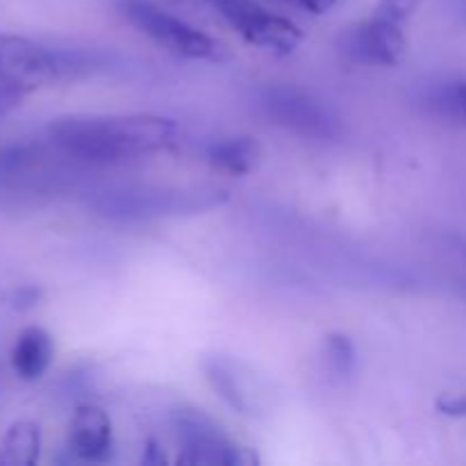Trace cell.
<instances>
[{"label":"cell","instance_id":"6da1fadb","mask_svg":"<svg viewBox=\"0 0 466 466\" xmlns=\"http://www.w3.org/2000/svg\"><path fill=\"white\" fill-rule=\"evenodd\" d=\"M177 123L155 114L59 116L48 126V144L77 164H121L173 146Z\"/></svg>","mask_w":466,"mask_h":466},{"label":"cell","instance_id":"4fadbf2b","mask_svg":"<svg viewBox=\"0 0 466 466\" xmlns=\"http://www.w3.org/2000/svg\"><path fill=\"white\" fill-rule=\"evenodd\" d=\"M259 157H262V146L253 137H232L208 148V162L228 176H246L258 167Z\"/></svg>","mask_w":466,"mask_h":466},{"label":"cell","instance_id":"ac0fdd59","mask_svg":"<svg viewBox=\"0 0 466 466\" xmlns=\"http://www.w3.org/2000/svg\"><path fill=\"white\" fill-rule=\"evenodd\" d=\"M267 3L280 5V7L299 9V12L312 14V16H323L337 5V0H267Z\"/></svg>","mask_w":466,"mask_h":466},{"label":"cell","instance_id":"277c9868","mask_svg":"<svg viewBox=\"0 0 466 466\" xmlns=\"http://www.w3.org/2000/svg\"><path fill=\"white\" fill-rule=\"evenodd\" d=\"M180 455L177 464L189 466H255L258 453L239 446L223 432V428L203 410H177L173 414Z\"/></svg>","mask_w":466,"mask_h":466},{"label":"cell","instance_id":"30bf717a","mask_svg":"<svg viewBox=\"0 0 466 466\" xmlns=\"http://www.w3.org/2000/svg\"><path fill=\"white\" fill-rule=\"evenodd\" d=\"M53 146V144H50ZM66 155L55 148V155L39 144H12L0 148V194H39L50 189L64 176L59 159Z\"/></svg>","mask_w":466,"mask_h":466},{"label":"cell","instance_id":"d6986e66","mask_svg":"<svg viewBox=\"0 0 466 466\" xmlns=\"http://www.w3.org/2000/svg\"><path fill=\"white\" fill-rule=\"evenodd\" d=\"M435 408L444 417L462 419L466 417V394H441L435 400Z\"/></svg>","mask_w":466,"mask_h":466},{"label":"cell","instance_id":"ffe728a7","mask_svg":"<svg viewBox=\"0 0 466 466\" xmlns=\"http://www.w3.org/2000/svg\"><path fill=\"white\" fill-rule=\"evenodd\" d=\"M23 96H25L23 91H18V89H14V86H7L0 82V118H5L7 114H12L14 109L21 105Z\"/></svg>","mask_w":466,"mask_h":466},{"label":"cell","instance_id":"8fae6325","mask_svg":"<svg viewBox=\"0 0 466 466\" xmlns=\"http://www.w3.org/2000/svg\"><path fill=\"white\" fill-rule=\"evenodd\" d=\"M68 453L80 462H107L112 455V419L98 405H80L73 412L66 437Z\"/></svg>","mask_w":466,"mask_h":466},{"label":"cell","instance_id":"2e32d148","mask_svg":"<svg viewBox=\"0 0 466 466\" xmlns=\"http://www.w3.org/2000/svg\"><path fill=\"white\" fill-rule=\"evenodd\" d=\"M323 360H326L328 373L337 380H346L358 369V350L344 332H330L323 339Z\"/></svg>","mask_w":466,"mask_h":466},{"label":"cell","instance_id":"ba28073f","mask_svg":"<svg viewBox=\"0 0 466 466\" xmlns=\"http://www.w3.org/2000/svg\"><path fill=\"white\" fill-rule=\"evenodd\" d=\"M203 373L212 390L244 417L258 419L268 414L271 390L246 362L228 355H209L203 360Z\"/></svg>","mask_w":466,"mask_h":466},{"label":"cell","instance_id":"7a4b0ae2","mask_svg":"<svg viewBox=\"0 0 466 466\" xmlns=\"http://www.w3.org/2000/svg\"><path fill=\"white\" fill-rule=\"evenodd\" d=\"M226 200L228 191L217 187H196V189L126 187V189H109L94 196L89 208L112 221H155V218L208 212Z\"/></svg>","mask_w":466,"mask_h":466},{"label":"cell","instance_id":"5b68a950","mask_svg":"<svg viewBox=\"0 0 466 466\" xmlns=\"http://www.w3.org/2000/svg\"><path fill=\"white\" fill-rule=\"evenodd\" d=\"M209 12L228 23L237 35L258 48L289 55L303 41V32L289 18L273 14L259 0H205Z\"/></svg>","mask_w":466,"mask_h":466},{"label":"cell","instance_id":"7402d4cb","mask_svg":"<svg viewBox=\"0 0 466 466\" xmlns=\"http://www.w3.org/2000/svg\"><path fill=\"white\" fill-rule=\"evenodd\" d=\"M141 462H144V464H162V462H167V458H164V453H162V449H159L157 441L150 440L148 444H146V453L141 455Z\"/></svg>","mask_w":466,"mask_h":466},{"label":"cell","instance_id":"9a60e30c","mask_svg":"<svg viewBox=\"0 0 466 466\" xmlns=\"http://www.w3.org/2000/svg\"><path fill=\"white\" fill-rule=\"evenodd\" d=\"M426 105L435 116L466 127V80L444 82L428 94Z\"/></svg>","mask_w":466,"mask_h":466},{"label":"cell","instance_id":"44dd1931","mask_svg":"<svg viewBox=\"0 0 466 466\" xmlns=\"http://www.w3.org/2000/svg\"><path fill=\"white\" fill-rule=\"evenodd\" d=\"M39 299H41V291L36 289V287H18V289L12 294V305L18 309H25L39 303Z\"/></svg>","mask_w":466,"mask_h":466},{"label":"cell","instance_id":"7c38bea8","mask_svg":"<svg viewBox=\"0 0 466 466\" xmlns=\"http://www.w3.org/2000/svg\"><path fill=\"white\" fill-rule=\"evenodd\" d=\"M55 344L48 330L41 326H27L18 332L12 349V367L23 380H39L53 362Z\"/></svg>","mask_w":466,"mask_h":466},{"label":"cell","instance_id":"8992f818","mask_svg":"<svg viewBox=\"0 0 466 466\" xmlns=\"http://www.w3.org/2000/svg\"><path fill=\"white\" fill-rule=\"evenodd\" d=\"M259 109L268 121L303 139L335 141L341 135V123L332 109L294 86H267L259 94Z\"/></svg>","mask_w":466,"mask_h":466},{"label":"cell","instance_id":"5bb4252c","mask_svg":"<svg viewBox=\"0 0 466 466\" xmlns=\"http://www.w3.org/2000/svg\"><path fill=\"white\" fill-rule=\"evenodd\" d=\"M41 455V431L30 419L14 421L0 440V466H35Z\"/></svg>","mask_w":466,"mask_h":466},{"label":"cell","instance_id":"9c48e42d","mask_svg":"<svg viewBox=\"0 0 466 466\" xmlns=\"http://www.w3.org/2000/svg\"><path fill=\"white\" fill-rule=\"evenodd\" d=\"M341 57L358 66H399L408 55V39L399 23L367 18L341 30L337 36Z\"/></svg>","mask_w":466,"mask_h":466},{"label":"cell","instance_id":"e0dca14e","mask_svg":"<svg viewBox=\"0 0 466 466\" xmlns=\"http://www.w3.org/2000/svg\"><path fill=\"white\" fill-rule=\"evenodd\" d=\"M421 0H380L376 7V16L391 23H403L419 9Z\"/></svg>","mask_w":466,"mask_h":466},{"label":"cell","instance_id":"3957f363","mask_svg":"<svg viewBox=\"0 0 466 466\" xmlns=\"http://www.w3.org/2000/svg\"><path fill=\"white\" fill-rule=\"evenodd\" d=\"M118 12L132 27L148 36L150 41L177 57L203 59V62L223 64L230 59L226 44L203 30L176 16L153 0H118Z\"/></svg>","mask_w":466,"mask_h":466},{"label":"cell","instance_id":"52a82bcc","mask_svg":"<svg viewBox=\"0 0 466 466\" xmlns=\"http://www.w3.org/2000/svg\"><path fill=\"white\" fill-rule=\"evenodd\" d=\"M0 82L23 94L62 82L57 48L27 36L0 35Z\"/></svg>","mask_w":466,"mask_h":466}]
</instances>
